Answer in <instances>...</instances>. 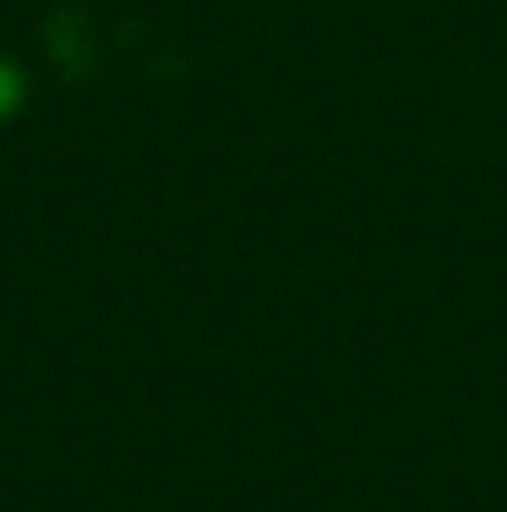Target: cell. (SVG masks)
I'll return each instance as SVG.
<instances>
[{"mask_svg": "<svg viewBox=\"0 0 507 512\" xmlns=\"http://www.w3.org/2000/svg\"><path fill=\"white\" fill-rule=\"evenodd\" d=\"M22 104H28V71H22L17 60L0 55V126H6V120H17Z\"/></svg>", "mask_w": 507, "mask_h": 512, "instance_id": "6da1fadb", "label": "cell"}]
</instances>
